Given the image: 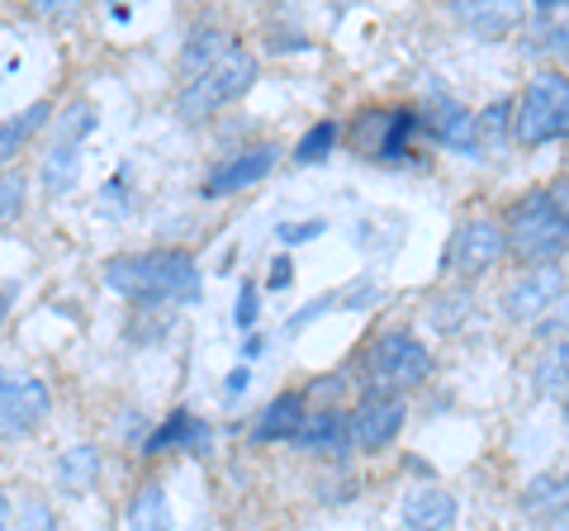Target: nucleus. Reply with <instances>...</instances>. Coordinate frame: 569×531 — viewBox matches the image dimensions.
Here are the masks:
<instances>
[{"mask_svg":"<svg viewBox=\"0 0 569 531\" xmlns=\"http://www.w3.org/2000/svg\"><path fill=\"white\" fill-rule=\"evenodd\" d=\"M77 176H81L77 148H58V143H52L48 162H43V190H48V194H67L71 186H77Z\"/></svg>","mask_w":569,"mask_h":531,"instance_id":"25","label":"nucleus"},{"mask_svg":"<svg viewBox=\"0 0 569 531\" xmlns=\"http://www.w3.org/2000/svg\"><path fill=\"white\" fill-rule=\"evenodd\" d=\"M238 43H233V33L228 29H194L190 33V43H186V52H181V72H186V81H194V77H204L209 67H219L228 52H233Z\"/></svg>","mask_w":569,"mask_h":531,"instance_id":"17","label":"nucleus"},{"mask_svg":"<svg viewBox=\"0 0 569 531\" xmlns=\"http://www.w3.org/2000/svg\"><path fill=\"white\" fill-rule=\"evenodd\" d=\"M20 531H58V518H52V508L43 499H33L20 512Z\"/></svg>","mask_w":569,"mask_h":531,"instance_id":"31","label":"nucleus"},{"mask_svg":"<svg viewBox=\"0 0 569 531\" xmlns=\"http://www.w3.org/2000/svg\"><path fill=\"white\" fill-rule=\"evenodd\" d=\"M252 86H257V58L247 48H233L219 67H209L204 77L186 81V91L176 96V114L186 123H204L219 110H228V104H238Z\"/></svg>","mask_w":569,"mask_h":531,"instance_id":"3","label":"nucleus"},{"mask_svg":"<svg viewBox=\"0 0 569 531\" xmlns=\"http://www.w3.org/2000/svg\"><path fill=\"white\" fill-rule=\"evenodd\" d=\"M247 384H252V370H233V375H228V399H238Z\"/></svg>","mask_w":569,"mask_h":531,"instance_id":"36","label":"nucleus"},{"mask_svg":"<svg viewBox=\"0 0 569 531\" xmlns=\"http://www.w3.org/2000/svg\"><path fill=\"white\" fill-rule=\"evenodd\" d=\"M318 233H328V223L323 219H305V223H280V242L284 247H299V242H309Z\"/></svg>","mask_w":569,"mask_h":531,"instance_id":"32","label":"nucleus"},{"mask_svg":"<svg viewBox=\"0 0 569 531\" xmlns=\"http://www.w3.org/2000/svg\"><path fill=\"white\" fill-rule=\"evenodd\" d=\"M503 252H508V238L493 219H466L451 233V247H447V257H441V266H447L451 275L470 280V275H485Z\"/></svg>","mask_w":569,"mask_h":531,"instance_id":"8","label":"nucleus"},{"mask_svg":"<svg viewBox=\"0 0 569 531\" xmlns=\"http://www.w3.org/2000/svg\"><path fill=\"white\" fill-rule=\"evenodd\" d=\"M408 531H447L456 522V499L447 489H413L403 499Z\"/></svg>","mask_w":569,"mask_h":531,"instance_id":"16","label":"nucleus"},{"mask_svg":"<svg viewBox=\"0 0 569 531\" xmlns=\"http://www.w3.org/2000/svg\"><path fill=\"white\" fill-rule=\"evenodd\" d=\"M100 480V451L91 447V441H81V447H71L62 460H58V484L67 493H81L91 489Z\"/></svg>","mask_w":569,"mask_h":531,"instance_id":"22","label":"nucleus"},{"mask_svg":"<svg viewBox=\"0 0 569 531\" xmlns=\"http://www.w3.org/2000/svg\"><path fill=\"white\" fill-rule=\"evenodd\" d=\"M257 313H261V309H257V285H242V290H238V313H233L238 328H252Z\"/></svg>","mask_w":569,"mask_h":531,"instance_id":"33","label":"nucleus"},{"mask_svg":"<svg viewBox=\"0 0 569 531\" xmlns=\"http://www.w3.org/2000/svg\"><path fill=\"white\" fill-rule=\"evenodd\" d=\"M48 409H52V399H48V384L43 380L0 370V441L29 437L48 418Z\"/></svg>","mask_w":569,"mask_h":531,"instance_id":"7","label":"nucleus"},{"mask_svg":"<svg viewBox=\"0 0 569 531\" xmlns=\"http://www.w3.org/2000/svg\"><path fill=\"white\" fill-rule=\"evenodd\" d=\"M0 323H6V294H0Z\"/></svg>","mask_w":569,"mask_h":531,"instance_id":"39","label":"nucleus"},{"mask_svg":"<svg viewBox=\"0 0 569 531\" xmlns=\"http://www.w3.org/2000/svg\"><path fill=\"white\" fill-rule=\"evenodd\" d=\"M508 252L531 266H556L569 252V204L556 190H531L508 209Z\"/></svg>","mask_w":569,"mask_h":531,"instance_id":"2","label":"nucleus"},{"mask_svg":"<svg viewBox=\"0 0 569 531\" xmlns=\"http://www.w3.org/2000/svg\"><path fill=\"white\" fill-rule=\"evenodd\" d=\"M522 508L550 527H565L569 522V474H537L522 489Z\"/></svg>","mask_w":569,"mask_h":531,"instance_id":"14","label":"nucleus"},{"mask_svg":"<svg viewBox=\"0 0 569 531\" xmlns=\"http://www.w3.org/2000/svg\"><path fill=\"white\" fill-rule=\"evenodd\" d=\"M209 441H213V432H209V422H200L194 413H171L162 428H157L148 441H142V455H157V451H167V447H186V451H209Z\"/></svg>","mask_w":569,"mask_h":531,"instance_id":"15","label":"nucleus"},{"mask_svg":"<svg viewBox=\"0 0 569 531\" xmlns=\"http://www.w3.org/2000/svg\"><path fill=\"white\" fill-rule=\"evenodd\" d=\"M403 399L399 394H370L361 409H356L347 418V428H351V447H361V451H385L389 441H395L403 432Z\"/></svg>","mask_w":569,"mask_h":531,"instance_id":"10","label":"nucleus"},{"mask_svg":"<svg viewBox=\"0 0 569 531\" xmlns=\"http://www.w3.org/2000/svg\"><path fill=\"white\" fill-rule=\"evenodd\" d=\"M508 129H512V100H493L489 110L475 114V133H479V152L485 148H503L508 143Z\"/></svg>","mask_w":569,"mask_h":531,"instance_id":"24","label":"nucleus"},{"mask_svg":"<svg viewBox=\"0 0 569 531\" xmlns=\"http://www.w3.org/2000/svg\"><path fill=\"white\" fill-rule=\"evenodd\" d=\"M466 309H470V294H466V290H460V294H447V299H437V304H432V328H441V332L456 328L460 318H466Z\"/></svg>","mask_w":569,"mask_h":531,"instance_id":"29","label":"nucleus"},{"mask_svg":"<svg viewBox=\"0 0 569 531\" xmlns=\"http://www.w3.org/2000/svg\"><path fill=\"white\" fill-rule=\"evenodd\" d=\"M456 20H466L479 39H503V33L522 20V10L508 6V0H479V6H470V0H456Z\"/></svg>","mask_w":569,"mask_h":531,"instance_id":"18","label":"nucleus"},{"mask_svg":"<svg viewBox=\"0 0 569 531\" xmlns=\"http://www.w3.org/2000/svg\"><path fill=\"white\" fill-rule=\"evenodd\" d=\"M24 194H29V176L24 171H0V228L24 209Z\"/></svg>","mask_w":569,"mask_h":531,"instance_id":"28","label":"nucleus"},{"mask_svg":"<svg viewBox=\"0 0 569 531\" xmlns=\"http://www.w3.org/2000/svg\"><path fill=\"white\" fill-rule=\"evenodd\" d=\"M337 138H342V129H337V119L313 123V129H305V138H299V143H295V162H299V167L323 162V157H332Z\"/></svg>","mask_w":569,"mask_h":531,"instance_id":"26","label":"nucleus"},{"mask_svg":"<svg viewBox=\"0 0 569 531\" xmlns=\"http://www.w3.org/2000/svg\"><path fill=\"white\" fill-rule=\"evenodd\" d=\"M86 133H96V104L91 100H71L58 114V148H77Z\"/></svg>","mask_w":569,"mask_h":531,"instance_id":"27","label":"nucleus"},{"mask_svg":"<svg viewBox=\"0 0 569 531\" xmlns=\"http://www.w3.org/2000/svg\"><path fill=\"white\" fill-rule=\"evenodd\" d=\"M537 332L541 338H569V285H565V294L550 304V313L537 323Z\"/></svg>","mask_w":569,"mask_h":531,"instance_id":"30","label":"nucleus"},{"mask_svg":"<svg viewBox=\"0 0 569 531\" xmlns=\"http://www.w3.org/2000/svg\"><path fill=\"white\" fill-rule=\"evenodd\" d=\"M565 422H569V399H565Z\"/></svg>","mask_w":569,"mask_h":531,"instance_id":"40","label":"nucleus"},{"mask_svg":"<svg viewBox=\"0 0 569 531\" xmlns=\"http://www.w3.org/2000/svg\"><path fill=\"white\" fill-rule=\"evenodd\" d=\"M422 129L437 138L441 148H451V152H460V157H485L479 152V133H475V114L466 110V104H456V100H437L432 110L422 114Z\"/></svg>","mask_w":569,"mask_h":531,"instance_id":"12","label":"nucleus"},{"mask_svg":"<svg viewBox=\"0 0 569 531\" xmlns=\"http://www.w3.org/2000/svg\"><path fill=\"white\" fill-rule=\"evenodd\" d=\"M512 133L522 148H546L569 138V77L565 72H537L512 110Z\"/></svg>","mask_w":569,"mask_h":531,"instance_id":"4","label":"nucleus"},{"mask_svg":"<svg viewBox=\"0 0 569 531\" xmlns=\"http://www.w3.org/2000/svg\"><path fill=\"white\" fill-rule=\"evenodd\" d=\"M290 447L299 451H328V455H342L351 447V428L347 418L337 409H323V413H309L305 422H299V432L290 437Z\"/></svg>","mask_w":569,"mask_h":531,"instance_id":"13","label":"nucleus"},{"mask_svg":"<svg viewBox=\"0 0 569 531\" xmlns=\"http://www.w3.org/2000/svg\"><path fill=\"white\" fill-rule=\"evenodd\" d=\"M541 48H546V52H556V58H569V20L550 24V29H546V39H541Z\"/></svg>","mask_w":569,"mask_h":531,"instance_id":"34","label":"nucleus"},{"mask_svg":"<svg viewBox=\"0 0 569 531\" xmlns=\"http://www.w3.org/2000/svg\"><path fill=\"white\" fill-rule=\"evenodd\" d=\"M104 285L133 304H194L200 299V266L186 247H157V252L114 257L104 266Z\"/></svg>","mask_w":569,"mask_h":531,"instance_id":"1","label":"nucleus"},{"mask_svg":"<svg viewBox=\"0 0 569 531\" xmlns=\"http://www.w3.org/2000/svg\"><path fill=\"white\" fill-rule=\"evenodd\" d=\"M560 294H565V271H556V266H541V271L522 275L518 285L503 294V318H508V323H541Z\"/></svg>","mask_w":569,"mask_h":531,"instance_id":"11","label":"nucleus"},{"mask_svg":"<svg viewBox=\"0 0 569 531\" xmlns=\"http://www.w3.org/2000/svg\"><path fill=\"white\" fill-rule=\"evenodd\" d=\"M560 194H569V171H565V181H560Z\"/></svg>","mask_w":569,"mask_h":531,"instance_id":"38","label":"nucleus"},{"mask_svg":"<svg viewBox=\"0 0 569 531\" xmlns=\"http://www.w3.org/2000/svg\"><path fill=\"white\" fill-rule=\"evenodd\" d=\"M48 114H52V104L39 100V104H29L24 114H14V119L0 123V171H10V162L24 152V143L48 123Z\"/></svg>","mask_w":569,"mask_h":531,"instance_id":"20","label":"nucleus"},{"mask_svg":"<svg viewBox=\"0 0 569 531\" xmlns=\"http://www.w3.org/2000/svg\"><path fill=\"white\" fill-rule=\"evenodd\" d=\"M295 285V266H290V257H276L271 261V290H290Z\"/></svg>","mask_w":569,"mask_h":531,"instance_id":"35","label":"nucleus"},{"mask_svg":"<svg viewBox=\"0 0 569 531\" xmlns=\"http://www.w3.org/2000/svg\"><path fill=\"white\" fill-rule=\"evenodd\" d=\"M422 129L418 110H361L351 119V148L370 162H408V138Z\"/></svg>","mask_w":569,"mask_h":531,"instance_id":"5","label":"nucleus"},{"mask_svg":"<svg viewBox=\"0 0 569 531\" xmlns=\"http://www.w3.org/2000/svg\"><path fill=\"white\" fill-rule=\"evenodd\" d=\"M0 531H10V499L0 493Z\"/></svg>","mask_w":569,"mask_h":531,"instance_id":"37","label":"nucleus"},{"mask_svg":"<svg viewBox=\"0 0 569 531\" xmlns=\"http://www.w3.org/2000/svg\"><path fill=\"white\" fill-rule=\"evenodd\" d=\"M432 375V357H427V347L413 338V332H385V338L370 347V380L389 394H399V389H413Z\"/></svg>","mask_w":569,"mask_h":531,"instance_id":"6","label":"nucleus"},{"mask_svg":"<svg viewBox=\"0 0 569 531\" xmlns=\"http://www.w3.org/2000/svg\"><path fill=\"white\" fill-rule=\"evenodd\" d=\"M123 518H129V531H171V499L162 484H142L129 508H123Z\"/></svg>","mask_w":569,"mask_h":531,"instance_id":"21","label":"nucleus"},{"mask_svg":"<svg viewBox=\"0 0 569 531\" xmlns=\"http://www.w3.org/2000/svg\"><path fill=\"white\" fill-rule=\"evenodd\" d=\"M531 384H537V394H560V389H569V338H560L537 361V370H531Z\"/></svg>","mask_w":569,"mask_h":531,"instance_id":"23","label":"nucleus"},{"mask_svg":"<svg viewBox=\"0 0 569 531\" xmlns=\"http://www.w3.org/2000/svg\"><path fill=\"white\" fill-rule=\"evenodd\" d=\"M305 418H309L305 413V394H276L271 403H266V413L257 418L252 441H290Z\"/></svg>","mask_w":569,"mask_h":531,"instance_id":"19","label":"nucleus"},{"mask_svg":"<svg viewBox=\"0 0 569 531\" xmlns=\"http://www.w3.org/2000/svg\"><path fill=\"white\" fill-rule=\"evenodd\" d=\"M280 157H284L280 143H252L233 157H223V162L204 176V194L209 200H228V194H242L247 186H261L266 176L280 167Z\"/></svg>","mask_w":569,"mask_h":531,"instance_id":"9","label":"nucleus"}]
</instances>
